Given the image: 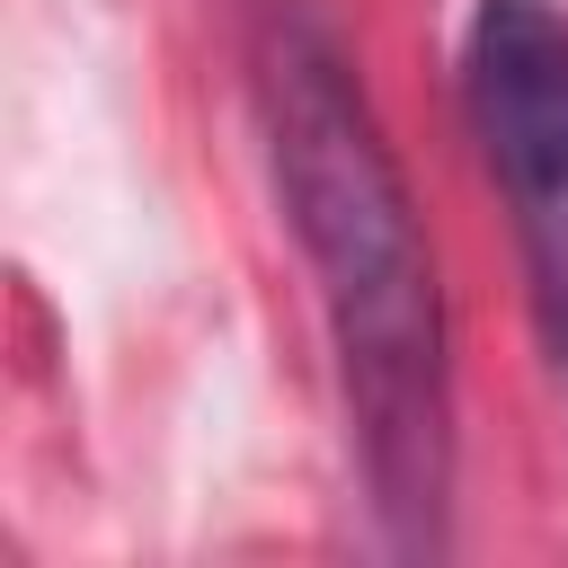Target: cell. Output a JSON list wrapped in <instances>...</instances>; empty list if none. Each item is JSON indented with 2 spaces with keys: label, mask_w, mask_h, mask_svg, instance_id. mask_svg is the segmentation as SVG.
<instances>
[{
  "label": "cell",
  "mask_w": 568,
  "mask_h": 568,
  "mask_svg": "<svg viewBox=\"0 0 568 568\" xmlns=\"http://www.w3.org/2000/svg\"><path fill=\"white\" fill-rule=\"evenodd\" d=\"M462 89L497 186L515 195L550 337L568 355V9L550 0H479L462 44Z\"/></svg>",
  "instance_id": "2"
},
{
  "label": "cell",
  "mask_w": 568,
  "mask_h": 568,
  "mask_svg": "<svg viewBox=\"0 0 568 568\" xmlns=\"http://www.w3.org/2000/svg\"><path fill=\"white\" fill-rule=\"evenodd\" d=\"M248 89L275 160L284 222L320 275L328 346L346 373L355 444L390 541H435L453 488V364H444V293L435 248L417 231L408 178L346 71L337 36L302 0H257Z\"/></svg>",
  "instance_id": "1"
}]
</instances>
